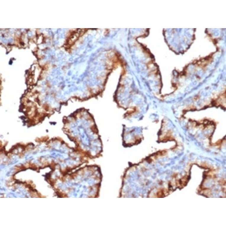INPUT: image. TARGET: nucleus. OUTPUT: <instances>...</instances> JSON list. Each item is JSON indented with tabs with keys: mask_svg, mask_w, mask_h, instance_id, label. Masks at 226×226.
I'll return each mask as SVG.
<instances>
[{
	"mask_svg": "<svg viewBox=\"0 0 226 226\" xmlns=\"http://www.w3.org/2000/svg\"><path fill=\"white\" fill-rule=\"evenodd\" d=\"M63 130L75 148L88 158L101 156L103 145L95 122L86 110H79L64 119Z\"/></svg>",
	"mask_w": 226,
	"mask_h": 226,
	"instance_id": "1",
	"label": "nucleus"
}]
</instances>
